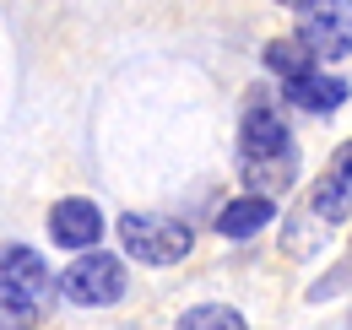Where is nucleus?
<instances>
[{
	"mask_svg": "<svg viewBox=\"0 0 352 330\" xmlns=\"http://www.w3.org/2000/svg\"><path fill=\"white\" fill-rule=\"evenodd\" d=\"M271 217H276V206L265 195H239L217 211V233L222 239H255L261 228H271Z\"/></svg>",
	"mask_w": 352,
	"mask_h": 330,
	"instance_id": "1a4fd4ad",
	"label": "nucleus"
},
{
	"mask_svg": "<svg viewBox=\"0 0 352 330\" xmlns=\"http://www.w3.org/2000/svg\"><path fill=\"white\" fill-rule=\"evenodd\" d=\"M265 65H271L282 82H298V76H309V71H314V60H309L298 43H287V38H276L271 49H265Z\"/></svg>",
	"mask_w": 352,
	"mask_h": 330,
	"instance_id": "9b49d317",
	"label": "nucleus"
},
{
	"mask_svg": "<svg viewBox=\"0 0 352 330\" xmlns=\"http://www.w3.org/2000/svg\"><path fill=\"white\" fill-rule=\"evenodd\" d=\"M0 282L16 287L33 309H49V298H54V276H49L44 254L28 249V244H11L6 254H0Z\"/></svg>",
	"mask_w": 352,
	"mask_h": 330,
	"instance_id": "423d86ee",
	"label": "nucleus"
},
{
	"mask_svg": "<svg viewBox=\"0 0 352 330\" xmlns=\"http://www.w3.org/2000/svg\"><path fill=\"white\" fill-rule=\"evenodd\" d=\"M298 16V49L309 60H352V6L342 0H304Z\"/></svg>",
	"mask_w": 352,
	"mask_h": 330,
	"instance_id": "7ed1b4c3",
	"label": "nucleus"
},
{
	"mask_svg": "<svg viewBox=\"0 0 352 330\" xmlns=\"http://www.w3.org/2000/svg\"><path fill=\"white\" fill-rule=\"evenodd\" d=\"M120 244L141 265H174V260L190 254L195 233L184 222H174V217H157V211H125L120 217Z\"/></svg>",
	"mask_w": 352,
	"mask_h": 330,
	"instance_id": "f03ea898",
	"label": "nucleus"
},
{
	"mask_svg": "<svg viewBox=\"0 0 352 330\" xmlns=\"http://www.w3.org/2000/svg\"><path fill=\"white\" fill-rule=\"evenodd\" d=\"M60 292L82 309H103V303H120L125 298V265L103 249H87L82 260H71L60 271Z\"/></svg>",
	"mask_w": 352,
	"mask_h": 330,
	"instance_id": "20e7f679",
	"label": "nucleus"
},
{
	"mask_svg": "<svg viewBox=\"0 0 352 330\" xmlns=\"http://www.w3.org/2000/svg\"><path fill=\"white\" fill-rule=\"evenodd\" d=\"M325 222L314 217L309 206H298L293 217H287V233H282V254H293V260H304V254H314V249L325 244Z\"/></svg>",
	"mask_w": 352,
	"mask_h": 330,
	"instance_id": "9d476101",
	"label": "nucleus"
},
{
	"mask_svg": "<svg viewBox=\"0 0 352 330\" xmlns=\"http://www.w3.org/2000/svg\"><path fill=\"white\" fill-rule=\"evenodd\" d=\"M49 233H54V244L82 249V254H87V249L98 244V239H103V211L92 206L87 195L54 201V211H49Z\"/></svg>",
	"mask_w": 352,
	"mask_h": 330,
	"instance_id": "0eeeda50",
	"label": "nucleus"
},
{
	"mask_svg": "<svg viewBox=\"0 0 352 330\" xmlns=\"http://www.w3.org/2000/svg\"><path fill=\"white\" fill-rule=\"evenodd\" d=\"M309 211H314L325 228L347 222V211H352V141L336 146L331 163L320 168V179H314V190H309Z\"/></svg>",
	"mask_w": 352,
	"mask_h": 330,
	"instance_id": "39448f33",
	"label": "nucleus"
},
{
	"mask_svg": "<svg viewBox=\"0 0 352 330\" xmlns=\"http://www.w3.org/2000/svg\"><path fill=\"white\" fill-rule=\"evenodd\" d=\"M0 330H38V309L6 282H0Z\"/></svg>",
	"mask_w": 352,
	"mask_h": 330,
	"instance_id": "ddd939ff",
	"label": "nucleus"
},
{
	"mask_svg": "<svg viewBox=\"0 0 352 330\" xmlns=\"http://www.w3.org/2000/svg\"><path fill=\"white\" fill-rule=\"evenodd\" d=\"M347 276H352V271H347Z\"/></svg>",
	"mask_w": 352,
	"mask_h": 330,
	"instance_id": "4468645a",
	"label": "nucleus"
},
{
	"mask_svg": "<svg viewBox=\"0 0 352 330\" xmlns=\"http://www.w3.org/2000/svg\"><path fill=\"white\" fill-rule=\"evenodd\" d=\"M287 103L304 109V114H331V109L347 103V82H342V76L309 71V76H298V82H287Z\"/></svg>",
	"mask_w": 352,
	"mask_h": 330,
	"instance_id": "6e6552de",
	"label": "nucleus"
},
{
	"mask_svg": "<svg viewBox=\"0 0 352 330\" xmlns=\"http://www.w3.org/2000/svg\"><path fill=\"white\" fill-rule=\"evenodd\" d=\"M239 168L255 184V195L271 201V190H287L298 179V157H293V135L287 120L276 114V103H250L244 124H239Z\"/></svg>",
	"mask_w": 352,
	"mask_h": 330,
	"instance_id": "f257e3e1",
	"label": "nucleus"
},
{
	"mask_svg": "<svg viewBox=\"0 0 352 330\" xmlns=\"http://www.w3.org/2000/svg\"><path fill=\"white\" fill-rule=\"evenodd\" d=\"M179 330H250L239 320V309H228V303H201V309H190Z\"/></svg>",
	"mask_w": 352,
	"mask_h": 330,
	"instance_id": "f8f14e48",
	"label": "nucleus"
}]
</instances>
